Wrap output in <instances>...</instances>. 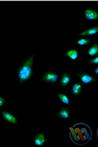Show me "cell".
I'll use <instances>...</instances> for the list:
<instances>
[{"instance_id": "8992f818", "label": "cell", "mask_w": 98, "mask_h": 147, "mask_svg": "<svg viewBox=\"0 0 98 147\" xmlns=\"http://www.w3.org/2000/svg\"><path fill=\"white\" fill-rule=\"evenodd\" d=\"M2 116L6 120H7L9 122L11 123L14 124L18 123V121L15 118V117L14 116H12L11 113H9V112H6V111H3L2 112Z\"/></svg>"}, {"instance_id": "30bf717a", "label": "cell", "mask_w": 98, "mask_h": 147, "mask_svg": "<svg viewBox=\"0 0 98 147\" xmlns=\"http://www.w3.org/2000/svg\"><path fill=\"white\" fill-rule=\"evenodd\" d=\"M70 76L69 74H63L61 78V85L63 87H66L68 85L70 81Z\"/></svg>"}, {"instance_id": "e0dca14e", "label": "cell", "mask_w": 98, "mask_h": 147, "mask_svg": "<svg viewBox=\"0 0 98 147\" xmlns=\"http://www.w3.org/2000/svg\"><path fill=\"white\" fill-rule=\"evenodd\" d=\"M95 72L97 74H98V67L95 69Z\"/></svg>"}, {"instance_id": "2e32d148", "label": "cell", "mask_w": 98, "mask_h": 147, "mask_svg": "<svg viewBox=\"0 0 98 147\" xmlns=\"http://www.w3.org/2000/svg\"><path fill=\"white\" fill-rule=\"evenodd\" d=\"M5 104V100L4 98L2 97H0V106L1 107H2Z\"/></svg>"}, {"instance_id": "9a60e30c", "label": "cell", "mask_w": 98, "mask_h": 147, "mask_svg": "<svg viewBox=\"0 0 98 147\" xmlns=\"http://www.w3.org/2000/svg\"><path fill=\"white\" fill-rule=\"evenodd\" d=\"M98 64V57H97L94 59H92L89 62V64Z\"/></svg>"}, {"instance_id": "3957f363", "label": "cell", "mask_w": 98, "mask_h": 147, "mask_svg": "<svg viewBox=\"0 0 98 147\" xmlns=\"http://www.w3.org/2000/svg\"><path fill=\"white\" fill-rule=\"evenodd\" d=\"M76 75L80 77L81 80L84 84H88L95 81L94 78L88 74L80 72L79 74H76Z\"/></svg>"}, {"instance_id": "5bb4252c", "label": "cell", "mask_w": 98, "mask_h": 147, "mask_svg": "<svg viewBox=\"0 0 98 147\" xmlns=\"http://www.w3.org/2000/svg\"><path fill=\"white\" fill-rule=\"evenodd\" d=\"M90 42V40L88 39H80L77 41V44L79 46H85L89 44Z\"/></svg>"}, {"instance_id": "277c9868", "label": "cell", "mask_w": 98, "mask_h": 147, "mask_svg": "<svg viewBox=\"0 0 98 147\" xmlns=\"http://www.w3.org/2000/svg\"><path fill=\"white\" fill-rule=\"evenodd\" d=\"M85 17L89 20H94L98 18V13L91 10H86L85 11Z\"/></svg>"}, {"instance_id": "52a82bcc", "label": "cell", "mask_w": 98, "mask_h": 147, "mask_svg": "<svg viewBox=\"0 0 98 147\" xmlns=\"http://www.w3.org/2000/svg\"><path fill=\"white\" fill-rule=\"evenodd\" d=\"M57 116L64 119H68L70 116V110L68 108H62L57 114Z\"/></svg>"}, {"instance_id": "8fae6325", "label": "cell", "mask_w": 98, "mask_h": 147, "mask_svg": "<svg viewBox=\"0 0 98 147\" xmlns=\"http://www.w3.org/2000/svg\"><path fill=\"white\" fill-rule=\"evenodd\" d=\"M89 54L91 56H94L98 53V45L95 44L91 47L88 51Z\"/></svg>"}, {"instance_id": "7c38bea8", "label": "cell", "mask_w": 98, "mask_h": 147, "mask_svg": "<svg viewBox=\"0 0 98 147\" xmlns=\"http://www.w3.org/2000/svg\"><path fill=\"white\" fill-rule=\"evenodd\" d=\"M66 56H68L72 60H75L78 57V53L76 50L69 51L66 54Z\"/></svg>"}, {"instance_id": "4fadbf2b", "label": "cell", "mask_w": 98, "mask_h": 147, "mask_svg": "<svg viewBox=\"0 0 98 147\" xmlns=\"http://www.w3.org/2000/svg\"><path fill=\"white\" fill-rule=\"evenodd\" d=\"M58 97H59V98L61 100V101H62L64 103L68 105H70L69 99L67 97V96H66L63 94H58Z\"/></svg>"}, {"instance_id": "ba28073f", "label": "cell", "mask_w": 98, "mask_h": 147, "mask_svg": "<svg viewBox=\"0 0 98 147\" xmlns=\"http://www.w3.org/2000/svg\"><path fill=\"white\" fill-rule=\"evenodd\" d=\"M45 137L43 134H40L36 136L34 139L35 144L38 146H41L46 142Z\"/></svg>"}, {"instance_id": "6da1fadb", "label": "cell", "mask_w": 98, "mask_h": 147, "mask_svg": "<svg viewBox=\"0 0 98 147\" xmlns=\"http://www.w3.org/2000/svg\"><path fill=\"white\" fill-rule=\"evenodd\" d=\"M34 58V55H32L20 67L18 72L20 84H23L31 77L33 72L32 64Z\"/></svg>"}, {"instance_id": "9c48e42d", "label": "cell", "mask_w": 98, "mask_h": 147, "mask_svg": "<svg viewBox=\"0 0 98 147\" xmlns=\"http://www.w3.org/2000/svg\"><path fill=\"white\" fill-rule=\"evenodd\" d=\"M98 32V26L92 28L90 29H89L87 31H84L82 32L80 35H85V36H90V35H93L97 34Z\"/></svg>"}, {"instance_id": "5b68a950", "label": "cell", "mask_w": 98, "mask_h": 147, "mask_svg": "<svg viewBox=\"0 0 98 147\" xmlns=\"http://www.w3.org/2000/svg\"><path fill=\"white\" fill-rule=\"evenodd\" d=\"M82 87H83V85L80 82L75 83L72 88V93L74 96H78L80 94L82 90Z\"/></svg>"}, {"instance_id": "7a4b0ae2", "label": "cell", "mask_w": 98, "mask_h": 147, "mask_svg": "<svg viewBox=\"0 0 98 147\" xmlns=\"http://www.w3.org/2000/svg\"><path fill=\"white\" fill-rule=\"evenodd\" d=\"M57 75L50 71L47 72L43 78V81L46 82H55L57 80Z\"/></svg>"}]
</instances>
